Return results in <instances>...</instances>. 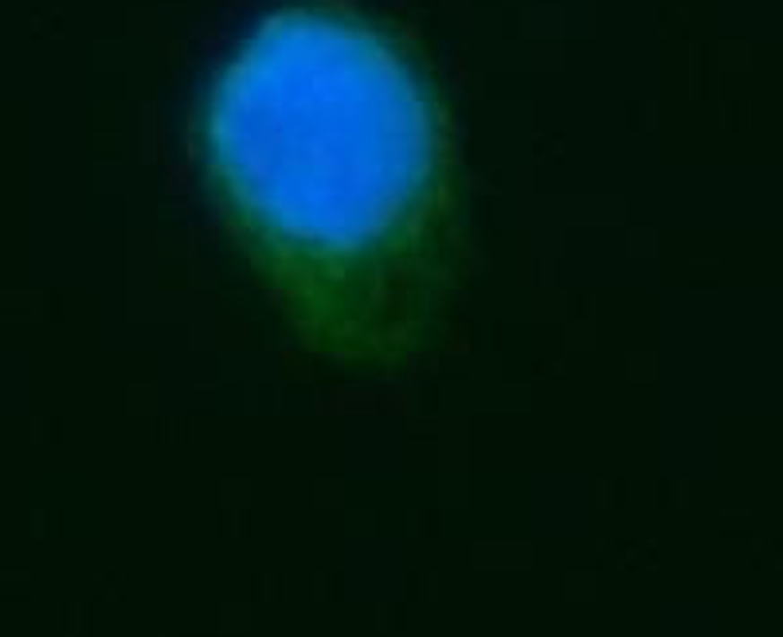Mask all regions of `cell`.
I'll return each instance as SVG.
<instances>
[{"label":"cell","mask_w":783,"mask_h":637,"mask_svg":"<svg viewBox=\"0 0 783 637\" xmlns=\"http://www.w3.org/2000/svg\"><path fill=\"white\" fill-rule=\"evenodd\" d=\"M212 188L291 321L337 356H392L455 297L443 125L364 20L278 8L220 67L204 114Z\"/></svg>","instance_id":"obj_1"}]
</instances>
